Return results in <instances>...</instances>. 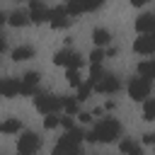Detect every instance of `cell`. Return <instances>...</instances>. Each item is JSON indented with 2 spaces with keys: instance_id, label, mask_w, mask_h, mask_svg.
<instances>
[{
  "instance_id": "cell-1",
  "label": "cell",
  "mask_w": 155,
  "mask_h": 155,
  "mask_svg": "<svg viewBox=\"0 0 155 155\" xmlns=\"http://www.w3.org/2000/svg\"><path fill=\"white\" fill-rule=\"evenodd\" d=\"M121 136V124L116 119H102L90 133H85V140L90 143H111Z\"/></svg>"
},
{
  "instance_id": "cell-2",
  "label": "cell",
  "mask_w": 155,
  "mask_h": 155,
  "mask_svg": "<svg viewBox=\"0 0 155 155\" xmlns=\"http://www.w3.org/2000/svg\"><path fill=\"white\" fill-rule=\"evenodd\" d=\"M85 138V133L80 131V128H70V131H65V136H61V140L53 145V150H51V155H70L73 150H78L80 148V140Z\"/></svg>"
},
{
  "instance_id": "cell-3",
  "label": "cell",
  "mask_w": 155,
  "mask_h": 155,
  "mask_svg": "<svg viewBox=\"0 0 155 155\" xmlns=\"http://www.w3.org/2000/svg\"><path fill=\"white\" fill-rule=\"evenodd\" d=\"M34 107L41 114H58V109H63V97H56L51 92H36L34 94Z\"/></svg>"
},
{
  "instance_id": "cell-4",
  "label": "cell",
  "mask_w": 155,
  "mask_h": 155,
  "mask_svg": "<svg viewBox=\"0 0 155 155\" xmlns=\"http://www.w3.org/2000/svg\"><path fill=\"white\" fill-rule=\"evenodd\" d=\"M53 63H56V65H63L65 70H80V65H82L85 61H82V56H80L78 51H73V48H61V51L53 53Z\"/></svg>"
},
{
  "instance_id": "cell-5",
  "label": "cell",
  "mask_w": 155,
  "mask_h": 155,
  "mask_svg": "<svg viewBox=\"0 0 155 155\" xmlns=\"http://www.w3.org/2000/svg\"><path fill=\"white\" fill-rule=\"evenodd\" d=\"M150 90H153V80H145V78H133L128 82V97L133 102H145L150 97Z\"/></svg>"
},
{
  "instance_id": "cell-6",
  "label": "cell",
  "mask_w": 155,
  "mask_h": 155,
  "mask_svg": "<svg viewBox=\"0 0 155 155\" xmlns=\"http://www.w3.org/2000/svg\"><path fill=\"white\" fill-rule=\"evenodd\" d=\"M39 148H41V138H39L34 131L22 133L19 140H17V153H19V155H34Z\"/></svg>"
},
{
  "instance_id": "cell-7",
  "label": "cell",
  "mask_w": 155,
  "mask_h": 155,
  "mask_svg": "<svg viewBox=\"0 0 155 155\" xmlns=\"http://www.w3.org/2000/svg\"><path fill=\"white\" fill-rule=\"evenodd\" d=\"M119 87H121V80H119L116 75H111V73H104L102 80H97V82L92 85V90H97L99 94H116Z\"/></svg>"
},
{
  "instance_id": "cell-8",
  "label": "cell",
  "mask_w": 155,
  "mask_h": 155,
  "mask_svg": "<svg viewBox=\"0 0 155 155\" xmlns=\"http://www.w3.org/2000/svg\"><path fill=\"white\" fill-rule=\"evenodd\" d=\"M39 80H41V75H39L36 70L24 73V75L19 78V94H22V97H34V94H36V85H39Z\"/></svg>"
},
{
  "instance_id": "cell-9",
  "label": "cell",
  "mask_w": 155,
  "mask_h": 155,
  "mask_svg": "<svg viewBox=\"0 0 155 155\" xmlns=\"http://www.w3.org/2000/svg\"><path fill=\"white\" fill-rule=\"evenodd\" d=\"M48 22H51L53 29H68V27L73 24V19H70L68 12H65V5H58V7L48 10Z\"/></svg>"
},
{
  "instance_id": "cell-10",
  "label": "cell",
  "mask_w": 155,
  "mask_h": 155,
  "mask_svg": "<svg viewBox=\"0 0 155 155\" xmlns=\"http://www.w3.org/2000/svg\"><path fill=\"white\" fill-rule=\"evenodd\" d=\"M133 51L140 53V56H153L155 53V31H150L145 36H138L133 41Z\"/></svg>"
},
{
  "instance_id": "cell-11",
  "label": "cell",
  "mask_w": 155,
  "mask_h": 155,
  "mask_svg": "<svg viewBox=\"0 0 155 155\" xmlns=\"http://www.w3.org/2000/svg\"><path fill=\"white\" fill-rule=\"evenodd\" d=\"M29 22L34 24H41V22H48V7L39 0H31L29 2Z\"/></svg>"
},
{
  "instance_id": "cell-12",
  "label": "cell",
  "mask_w": 155,
  "mask_h": 155,
  "mask_svg": "<svg viewBox=\"0 0 155 155\" xmlns=\"http://www.w3.org/2000/svg\"><path fill=\"white\" fill-rule=\"evenodd\" d=\"M99 7H102L99 0L97 2H68L65 5V12H68V17H75V15H82V12H94Z\"/></svg>"
},
{
  "instance_id": "cell-13",
  "label": "cell",
  "mask_w": 155,
  "mask_h": 155,
  "mask_svg": "<svg viewBox=\"0 0 155 155\" xmlns=\"http://www.w3.org/2000/svg\"><path fill=\"white\" fill-rule=\"evenodd\" d=\"M19 94V80L17 78H0V97H17Z\"/></svg>"
},
{
  "instance_id": "cell-14",
  "label": "cell",
  "mask_w": 155,
  "mask_h": 155,
  "mask_svg": "<svg viewBox=\"0 0 155 155\" xmlns=\"http://www.w3.org/2000/svg\"><path fill=\"white\" fill-rule=\"evenodd\" d=\"M136 31H138L140 36H145V34H150V31H155V17H153L150 12H145V15H140V17L136 19Z\"/></svg>"
},
{
  "instance_id": "cell-15",
  "label": "cell",
  "mask_w": 155,
  "mask_h": 155,
  "mask_svg": "<svg viewBox=\"0 0 155 155\" xmlns=\"http://www.w3.org/2000/svg\"><path fill=\"white\" fill-rule=\"evenodd\" d=\"M7 24H12V27H27V24H29V12H24V10H12V12L7 15Z\"/></svg>"
},
{
  "instance_id": "cell-16",
  "label": "cell",
  "mask_w": 155,
  "mask_h": 155,
  "mask_svg": "<svg viewBox=\"0 0 155 155\" xmlns=\"http://www.w3.org/2000/svg\"><path fill=\"white\" fill-rule=\"evenodd\" d=\"M22 131V121L19 119H5V121H0V133L2 136H12V133H19Z\"/></svg>"
},
{
  "instance_id": "cell-17",
  "label": "cell",
  "mask_w": 155,
  "mask_h": 155,
  "mask_svg": "<svg viewBox=\"0 0 155 155\" xmlns=\"http://www.w3.org/2000/svg\"><path fill=\"white\" fill-rule=\"evenodd\" d=\"M92 41H94V48H102V46H107L109 41H111V34H109V29H94L92 31Z\"/></svg>"
},
{
  "instance_id": "cell-18",
  "label": "cell",
  "mask_w": 155,
  "mask_h": 155,
  "mask_svg": "<svg viewBox=\"0 0 155 155\" xmlns=\"http://www.w3.org/2000/svg\"><path fill=\"white\" fill-rule=\"evenodd\" d=\"M119 148H121V153H124V155H143V148H140L136 140H128V138H126V140H121V143H119Z\"/></svg>"
},
{
  "instance_id": "cell-19",
  "label": "cell",
  "mask_w": 155,
  "mask_h": 155,
  "mask_svg": "<svg viewBox=\"0 0 155 155\" xmlns=\"http://www.w3.org/2000/svg\"><path fill=\"white\" fill-rule=\"evenodd\" d=\"M138 75L145 78V80H153V78H155V58H153V61L138 63Z\"/></svg>"
},
{
  "instance_id": "cell-20",
  "label": "cell",
  "mask_w": 155,
  "mask_h": 155,
  "mask_svg": "<svg viewBox=\"0 0 155 155\" xmlns=\"http://www.w3.org/2000/svg\"><path fill=\"white\" fill-rule=\"evenodd\" d=\"M29 58H34V48L31 46H17L15 51H12V61H29Z\"/></svg>"
},
{
  "instance_id": "cell-21",
  "label": "cell",
  "mask_w": 155,
  "mask_h": 155,
  "mask_svg": "<svg viewBox=\"0 0 155 155\" xmlns=\"http://www.w3.org/2000/svg\"><path fill=\"white\" fill-rule=\"evenodd\" d=\"M63 111L68 116H75L78 114V99L75 97H63Z\"/></svg>"
},
{
  "instance_id": "cell-22",
  "label": "cell",
  "mask_w": 155,
  "mask_h": 155,
  "mask_svg": "<svg viewBox=\"0 0 155 155\" xmlns=\"http://www.w3.org/2000/svg\"><path fill=\"white\" fill-rule=\"evenodd\" d=\"M143 119L145 121H155V99H145L143 102Z\"/></svg>"
},
{
  "instance_id": "cell-23",
  "label": "cell",
  "mask_w": 155,
  "mask_h": 155,
  "mask_svg": "<svg viewBox=\"0 0 155 155\" xmlns=\"http://www.w3.org/2000/svg\"><path fill=\"white\" fill-rule=\"evenodd\" d=\"M65 78H68V85H70V87H80V85H82L80 70H65Z\"/></svg>"
},
{
  "instance_id": "cell-24",
  "label": "cell",
  "mask_w": 155,
  "mask_h": 155,
  "mask_svg": "<svg viewBox=\"0 0 155 155\" xmlns=\"http://www.w3.org/2000/svg\"><path fill=\"white\" fill-rule=\"evenodd\" d=\"M90 92H92V85H90V82H82V85L78 87V97H75V99H78V102H85V99L90 97Z\"/></svg>"
},
{
  "instance_id": "cell-25",
  "label": "cell",
  "mask_w": 155,
  "mask_h": 155,
  "mask_svg": "<svg viewBox=\"0 0 155 155\" xmlns=\"http://www.w3.org/2000/svg\"><path fill=\"white\" fill-rule=\"evenodd\" d=\"M102 75H104L102 65H92V68H90V80H87V82H90V85H94L97 80H102Z\"/></svg>"
},
{
  "instance_id": "cell-26",
  "label": "cell",
  "mask_w": 155,
  "mask_h": 155,
  "mask_svg": "<svg viewBox=\"0 0 155 155\" xmlns=\"http://www.w3.org/2000/svg\"><path fill=\"white\" fill-rule=\"evenodd\" d=\"M58 126H61V119H58L56 114H48V116L44 119V128L51 131V128H58Z\"/></svg>"
},
{
  "instance_id": "cell-27",
  "label": "cell",
  "mask_w": 155,
  "mask_h": 155,
  "mask_svg": "<svg viewBox=\"0 0 155 155\" xmlns=\"http://www.w3.org/2000/svg\"><path fill=\"white\" fill-rule=\"evenodd\" d=\"M102 58H104V51H102V48H94V51L90 53V61H92V65H99V63H102Z\"/></svg>"
},
{
  "instance_id": "cell-28",
  "label": "cell",
  "mask_w": 155,
  "mask_h": 155,
  "mask_svg": "<svg viewBox=\"0 0 155 155\" xmlns=\"http://www.w3.org/2000/svg\"><path fill=\"white\" fill-rule=\"evenodd\" d=\"M61 126H63L65 131H70V128L75 126V124H73V116H63V119H61Z\"/></svg>"
},
{
  "instance_id": "cell-29",
  "label": "cell",
  "mask_w": 155,
  "mask_h": 155,
  "mask_svg": "<svg viewBox=\"0 0 155 155\" xmlns=\"http://www.w3.org/2000/svg\"><path fill=\"white\" fill-rule=\"evenodd\" d=\"M78 119H80L82 124H87V121H92V114H90V111H80V114H78Z\"/></svg>"
},
{
  "instance_id": "cell-30",
  "label": "cell",
  "mask_w": 155,
  "mask_h": 155,
  "mask_svg": "<svg viewBox=\"0 0 155 155\" xmlns=\"http://www.w3.org/2000/svg\"><path fill=\"white\" fill-rule=\"evenodd\" d=\"M116 51H119V48H116V46H109V48H107V51H104V58H107V56H116Z\"/></svg>"
},
{
  "instance_id": "cell-31",
  "label": "cell",
  "mask_w": 155,
  "mask_h": 155,
  "mask_svg": "<svg viewBox=\"0 0 155 155\" xmlns=\"http://www.w3.org/2000/svg\"><path fill=\"white\" fill-rule=\"evenodd\" d=\"M153 140H155V133H145V136H143V143H150V145H153Z\"/></svg>"
},
{
  "instance_id": "cell-32",
  "label": "cell",
  "mask_w": 155,
  "mask_h": 155,
  "mask_svg": "<svg viewBox=\"0 0 155 155\" xmlns=\"http://www.w3.org/2000/svg\"><path fill=\"white\" fill-rule=\"evenodd\" d=\"M104 109H107V111H111V109H116V102H114V99H109V102L104 104Z\"/></svg>"
},
{
  "instance_id": "cell-33",
  "label": "cell",
  "mask_w": 155,
  "mask_h": 155,
  "mask_svg": "<svg viewBox=\"0 0 155 155\" xmlns=\"http://www.w3.org/2000/svg\"><path fill=\"white\" fill-rule=\"evenodd\" d=\"M5 22H7V12H2V10H0V27H2Z\"/></svg>"
},
{
  "instance_id": "cell-34",
  "label": "cell",
  "mask_w": 155,
  "mask_h": 155,
  "mask_svg": "<svg viewBox=\"0 0 155 155\" xmlns=\"http://www.w3.org/2000/svg\"><path fill=\"white\" fill-rule=\"evenodd\" d=\"M2 51H5V39L0 36V53H2Z\"/></svg>"
},
{
  "instance_id": "cell-35",
  "label": "cell",
  "mask_w": 155,
  "mask_h": 155,
  "mask_svg": "<svg viewBox=\"0 0 155 155\" xmlns=\"http://www.w3.org/2000/svg\"><path fill=\"white\" fill-rule=\"evenodd\" d=\"M70 155H85V153H82V150H80V148H78V150H73V153H70Z\"/></svg>"
},
{
  "instance_id": "cell-36",
  "label": "cell",
  "mask_w": 155,
  "mask_h": 155,
  "mask_svg": "<svg viewBox=\"0 0 155 155\" xmlns=\"http://www.w3.org/2000/svg\"><path fill=\"white\" fill-rule=\"evenodd\" d=\"M153 148H155V140H153Z\"/></svg>"
},
{
  "instance_id": "cell-37",
  "label": "cell",
  "mask_w": 155,
  "mask_h": 155,
  "mask_svg": "<svg viewBox=\"0 0 155 155\" xmlns=\"http://www.w3.org/2000/svg\"><path fill=\"white\" fill-rule=\"evenodd\" d=\"M153 17H155V12H153Z\"/></svg>"
},
{
  "instance_id": "cell-38",
  "label": "cell",
  "mask_w": 155,
  "mask_h": 155,
  "mask_svg": "<svg viewBox=\"0 0 155 155\" xmlns=\"http://www.w3.org/2000/svg\"><path fill=\"white\" fill-rule=\"evenodd\" d=\"M17 155H19V153H17Z\"/></svg>"
}]
</instances>
